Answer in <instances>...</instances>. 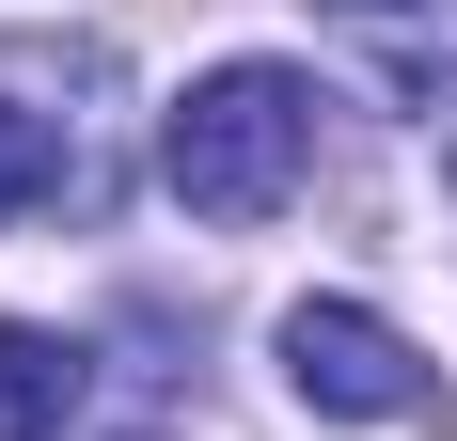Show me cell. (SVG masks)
<instances>
[{
  "instance_id": "obj_1",
  "label": "cell",
  "mask_w": 457,
  "mask_h": 441,
  "mask_svg": "<svg viewBox=\"0 0 457 441\" xmlns=\"http://www.w3.org/2000/svg\"><path fill=\"white\" fill-rule=\"evenodd\" d=\"M158 174L189 220H284L316 174V79L300 63H205L158 127Z\"/></svg>"
},
{
  "instance_id": "obj_6",
  "label": "cell",
  "mask_w": 457,
  "mask_h": 441,
  "mask_svg": "<svg viewBox=\"0 0 457 441\" xmlns=\"http://www.w3.org/2000/svg\"><path fill=\"white\" fill-rule=\"evenodd\" d=\"M442 189H457V158H442Z\"/></svg>"
},
{
  "instance_id": "obj_5",
  "label": "cell",
  "mask_w": 457,
  "mask_h": 441,
  "mask_svg": "<svg viewBox=\"0 0 457 441\" xmlns=\"http://www.w3.org/2000/svg\"><path fill=\"white\" fill-rule=\"evenodd\" d=\"M331 16H395V0H331Z\"/></svg>"
},
{
  "instance_id": "obj_4",
  "label": "cell",
  "mask_w": 457,
  "mask_h": 441,
  "mask_svg": "<svg viewBox=\"0 0 457 441\" xmlns=\"http://www.w3.org/2000/svg\"><path fill=\"white\" fill-rule=\"evenodd\" d=\"M47 189H63V127H47V111H0V220L47 205Z\"/></svg>"
},
{
  "instance_id": "obj_3",
  "label": "cell",
  "mask_w": 457,
  "mask_h": 441,
  "mask_svg": "<svg viewBox=\"0 0 457 441\" xmlns=\"http://www.w3.org/2000/svg\"><path fill=\"white\" fill-rule=\"evenodd\" d=\"M79 379L95 362L47 331V315H0V441H63L79 426Z\"/></svg>"
},
{
  "instance_id": "obj_2",
  "label": "cell",
  "mask_w": 457,
  "mask_h": 441,
  "mask_svg": "<svg viewBox=\"0 0 457 441\" xmlns=\"http://www.w3.org/2000/svg\"><path fill=\"white\" fill-rule=\"evenodd\" d=\"M284 379H300V410H331V426H411V410H426L411 331L363 315V300H300V315H284Z\"/></svg>"
}]
</instances>
